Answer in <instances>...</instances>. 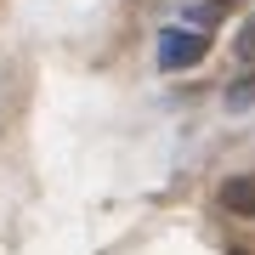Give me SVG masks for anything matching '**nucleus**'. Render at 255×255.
Segmentation results:
<instances>
[{
    "label": "nucleus",
    "mask_w": 255,
    "mask_h": 255,
    "mask_svg": "<svg viewBox=\"0 0 255 255\" xmlns=\"http://www.w3.org/2000/svg\"><path fill=\"white\" fill-rule=\"evenodd\" d=\"M227 102H233V108H238V102H255V80H244V85H233V91H227Z\"/></svg>",
    "instance_id": "nucleus-4"
},
{
    "label": "nucleus",
    "mask_w": 255,
    "mask_h": 255,
    "mask_svg": "<svg viewBox=\"0 0 255 255\" xmlns=\"http://www.w3.org/2000/svg\"><path fill=\"white\" fill-rule=\"evenodd\" d=\"M238 57H244V63H255V17L238 28Z\"/></svg>",
    "instance_id": "nucleus-3"
},
{
    "label": "nucleus",
    "mask_w": 255,
    "mask_h": 255,
    "mask_svg": "<svg viewBox=\"0 0 255 255\" xmlns=\"http://www.w3.org/2000/svg\"><path fill=\"white\" fill-rule=\"evenodd\" d=\"M204 51H210V40L193 34V28H164L159 34V68H193Z\"/></svg>",
    "instance_id": "nucleus-1"
},
{
    "label": "nucleus",
    "mask_w": 255,
    "mask_h": 255,
    "mask_svg": "<svg viewBox=\"0 0 255 255\" xmlns=\"http://www.w3.org/2000/svg\"><path fill=\"white\" fill-rule=\"evenodd\" d=\"M221 204H227L233 216H255V176H233V182L221 187Z\"/></svg>",
    "instance_id": "nucleus-2"
}]
</instances>
